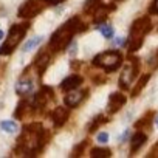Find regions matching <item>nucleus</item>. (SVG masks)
Wrapping results in <instances>:
<instances>
[{
	"mask_svg": "<svg viewBox=\"0 0 158 158\" xmlns=\"http://www.w3.org/2000/svg\"><path fill=\"white\" fill-rule=\"evenodd\" d=\"M47 3H60V2H64V0H45Z\"/></svg>",
	"mask_w": 158,
	"mask_h": 158,
	"instance_id": "30",
	"label": "nucleus"
},
{
	"mask_svg": "<svg viewBox=\"0 0 158 158\" xmlns=\"http://www.w3.org/2000/svg\"><path fill=\"white\" fill-rule=\"evenodd\" d=\"M99 31H101V34L106 37V39H112L113 37V28L110 27V25H101L99 23V28H98Z\"/></svg>",
	"mask_w": 158,
	"mask_h": 158,
	"instance_id": "22",
	"label": "nucleus"
},
{
	"mask_svg": "<svg viewBox=\"0 0 158 158\" xmlns=\"http://www.w3.org/2000/svg\"><path fill=\"white\" fill-rule=\"evenodd\" d=\"M82 81L84 79L79 76V74H71V76H67L64 81L60 82V89L64 90V92H70V90H73V89H77L79 85L82 84Z\"/></svg>",
	"mask_w": 158,
	"mask_h": 158,
	"instance_id": "10",
	"label": "nucleus"
},
{
	"mask_svg": "<svg viewBox=\"0 0 158 158\" xmlns=\"http://www.w3.org/2000/svg\"><path fill=\"white\" fill-rule=\"evenodd\" d=\"M149 13L150 14H158V0H153V3L149 8Z\"/></svg>",
	"mask_w": 158,
	"mask_h": 158,
	"instance_id": "25",
	"label": "nucleus"
},
{
	"mask_svg": "<svg viewBox=\"0 0 158 158\" xmlns=\"http://www.w3.org/2000/svg\"><path fill=\"white\" fill-rule=\"evenodd\" d=\"M101 6V0H87L84 3V11L87 14H95V11Z\"/></svg>",
	"mask_w": 158,
	"mask_h": 158,
	"instance_id": "16",
	"label": "nucleus"
},
{
	"mask_svg": "<svg viewBox=\"0 0 158 158\" xmlns=\"http://www.w3.org/2000/svg\"><path fill=\"white\" fill-rule=\"evenodd\" d=\"M150 119H152V113H147V115H146V116H144L143 119H139V121H138V123L135 124V127L141 129V127H143V126H146V124L149 126V124H150Z\"/></svg>",
	"mask_w": 158,
	"mask_h": 158,
	"instance_id": "24",
	"label": "nucleus"
},
{
	"mask_svg": "<svg viewBox=\"0 0 158 158\" xmlns=\"http://www.w3.org/2000/svg\"><path fill=\"white\" fill-rule=\"evenodd\" d=\"M98 141H99V143H107V141H109V135H107L106 132L98 133Z\"/></svg>",
	"mask_w": 158,
	"mask_h": 158,
	"instance_id": "26",
	"label": "nucleus"
},
{
	"mask_svg": "<svg viewBox=\"0 0 158 158\" xmlns=\"http://www.w3.org/2000/svg\"><path fill=\"white\" fill-rule=\"evenodd\" d=\"M113 10H115V5H109V6H107V5H102V3H101V6H99V8L95 11V14H93V16H95V23H96V25L102 23V22L107 19L109 11H113Z\"/></svg>",
	"mask_w": 158,
	"mask_h": 158,
	"instance_id": "12",
	"label": "nucleus"
},
{
	"mask_svg": "<svg viewBox=\"0 0 158 158\" xmlns=\"http://www.w3.org/2000/svg\"><path fill=\"white\" fill-rule=\"evenodd\" d=\"M33 87H34V84H33V81L31 79H28V77H22L20 81L16 84V92H17V95H28L31 90H33Z\"/></svg>",
	"mask_w": 158,
	"mask_h": 158,
	"instance_id": "13",
	"label": "nucleus"
},
{
	"mask_svg": "<svg viewBox=\"0 0 158 158\" xmlns=\"http://www.w3.org/2000/svg\"><path fill=\"white\" fill-rule=\"evenodd\" d=\"M156 127H158V118H156Z\"/></svg>",
	"mask_w": 158,
	"mask_h": 158,
	"instance_id": "32",
	"label": "nucleus"
},
{
	"mask_svg": "<svg viewBox=\"0 0 158 158\" xmlns=\"http://www.w3.org/2000/svg\"><path fill=\"white\" fill-rule=\"evenodd\" d=\"M136 74H138V60L132 57V62L124 65V68H123V73L119 76V87L123 90H129V87L133 82Z\"/></svg>",
	"mask_w": 158,
	"mask_h": 158,
	"instance_id": "7",
	"label": "nucleus"
},
{
	"mask_svg": "<svg viewBox=\"0 0 158 158\" xmlns=\"http://www.w3.org/2000/svg\"><path fill=\"white\" fill-rule=\"evenodd\" d=\"M121 62H123V56L118 51H104V53L98 54L93 59V65L99 67V68H104L107 73H112V71L118 70Z\"/></svg>",
	"mask_w": 158,
	"mask_h": 158,
	"instance_id": "5",
	"label": "nucleus"
},
{
	"mask_svg": "<svg viewBox=\"0 0 158 158\" xmlns=\"http://www.w3.org/2000/svg\"><path fill=\"white\" fill-rule=\"evenodd\" d=\"M68 45H70V44H68ZM76 48H77V45H76V44H73V45H70V50H68V51L73 54V53L76 51Z\"/></svg>",
	"mask_w": 158,
	"mask_h": 158,
	"instance_id": "29",
	"label": "nucleus"
},
{
	"mask_svg": "<svg viewBox=\"0 0 158 158\" xmlns=\"http://www.w3.org/2000/svg\"><path fill=\"white\" fill-rule=\"evenodd\" d=\"M48 135L45 132V129L42 127V124H30L23 129L19 143H17V150L20 152H37L40 150L47 139Z\"/></svg>",
	"mask_w": 158,
	"mask_h": 158,
	"instance_id": "2",
	"label": "nucleus"
},
{
	"mask_svg": "<svg viewBox=\"0 0 158 158\" xmlns=\"http://www.w3.org/2000/svg\"><path fill=\"white\" fill-rule=\"evenodd\" d=\"M156 147H158V144H156Z\"/></svg>",
	"mask_w": 158,
	"mask_h": 158,
	"instance_id": "33",
	"label": "nucleus"
},
{
	"mask_svg": "<svg viewBox=\"0 0 158 158\" xmlns=\"http://www.w3.org/2000/svg\"><path fill=\"white\" fill-rule=\"evenodd\" d=\"M48 62H50V57H48L47 54H40V56H39V59L36 60V65H34V67H36V68L39 70V73L42 74V73L45 71V68H47Z\"/></svg>",
	"mask_w": 158,
	"mask_h": 158,
	"instance_id": "17",
	"label": "nucleus"
},
{
	"mask_svg": "<svg viewBox=\"0 0 158 158\" xmlns=\"http://www.w3.org/2000/svg\"><path fill=\"white\" fill-rule=\"evenodd\" d=\"M30 28V23H20V25H13L11 30H10V34H8V39L5 40V44L0 47V54L2 56H6V54H11L14 51V48L19 45V42L23 39V36L27 34Z\"/></svg>",
	"mask_w": 158,
	"mask_h": 158,
	"instance_id": "4",
	"label": "nucleus"
},
{
	"mask_svg": "<svg viewBox=\"0 0 158 158\" xmlns=\"http://www.w3.org/2000/svg\"><path fill=\"white\" fill-rule=\"evenodd\" d=\"M90 155L93 158H109V156H112V152L109 149H99V147H96V149H93L90 152Z\"/></svg>",
	"mask_w": 158,
	"mask_h": 158,
	"instance_id": "19",
	"label": "nucleus"
},
{
	"mask_svg": "<svg viewBox=\"0 0 158 158\" xmlns=\"http://www.w3.org/2000/svg\"><path fill=\"white\" fill-rule=\"evenodd\" d=\"M127 136H129V130H126V132L119 136V141H126V138H127Z\"/></svg>",
	"mask_w": 158,
	"mask_h": 158,
	"instance_id": "28",
	"label": "nucleus"
},
{
	"mask_svg": "<svg viewBox=\"0 0 158 158\" xmlns=\"http://www.w3.org/2000/svg\"><path fill=\"white\" fill-rule=\"evenodd\" d=\"M87 96V92L85 90H77V89H73L70 92H67V96H65V104L68 107H77L84 101V98Z\"/></svg>",
	"mask_w": 158,
	"mask_h": 158,
	"instance_id": "8",
	"label": "nucleus"
},
{
	"mask_svg": "<svg viewBox=\"0 0 158 158\" xmlns=\"http://www.w3.org/2000/svg\"><path fill=\"white\" fill-rule=\"evenodd\" d=\"M107 121H109V118H106V116H102V115H98V116L93 119V123L90 124L89 130H90V132H95V130H96V127H99V124L107 123Z\"/></svg>",
	"mask_w": 158,
	"mask_h": 158,
	"instance_id": "21",
	"label": "nucleus"
},
{
	"mask_svg": "<svg viewBox=\"0 0 158 158\" xmlns=\"http://www.w3.org/2000/svg\"><path fill=\"white\" fill-rule=\"evenodd\" d=\"M45 6H47L45 0H27L19 10V17H22V19L36 17L37 14H40L45 10Z\"/></svg>",
	"mask_w": 158,
	"mask_h": 158,
	"instance_id": "6",
	"label": "nucleus"
},
{
	"mask_svg": "<svg viewBox=\"0 0 158 158\" xmlns=\"http://www.w3.org/2000/svg\"><path fill=\"white\" fill-rule=\"evenodd\" d=\"M89 144V141H82L81 144H77L74 149H73V156H79V155H82V152H84V149H85V146Z\"/></svg>",
	"mask_w": 158,
	"mask_h": 158,
	"instance_id": "23",
	"label": "nucleus"
},
{
	"mask_svg": "<svg viewBox=\"0 0 158 158\" xmlns=\"http://www.w3.org/2000/svg\"><path fill=\"white\" fill-rule=\"evenodd\" d=\"M115 45L121 47V45H126V42H124V39H123V37H116V39H115Z\"/></svg>",
	"mask_w": 158,
	"mask_h": 158,
	"instance_id": "27",
	"label": "nucleus"
},
{
	"mask_svg": "<svg viewBox=\"0 0 158 158\" xmlns=\"http://www.w3.org/2000/svg\"><path fill=\"white\" fill-rule=\"evenodd\" d=\"M2 37H3V31H2V30H0V39H2Z\"/></svg>",
	"mask_w": 158,
	"mask_h": 158,
	"instance_id": "31",
	"label": "nucleus"
},
{
	"mask_svg": "<svg viewBox=\"0 0 158 158\" xmlns=\"http://www.w3.org/2000/svg\"><path fill=\"white\" fill-rule=\"evenodd\" d=\"M126 101H127V98H126L123 93H119V92L112 93L110 98H109V106H107L109 113H110V115H112V113H116V112L126 104Z\"/></svg>",
	"mask_w": 158,
	"mask_h": 158,
	"instance_id": "9",
	"label": "nucleus"
},
{
	"mask_svg": "<svg viewBox=\"0 0 158 158\" xmlns=\"http://www.w3.org/2000/svg\"><path fill=\"white\" fill-rule=\"evenodd\" d=\"M0 129H2L3 132H6V133H16L17 124L14 121H2L0 123Z\"/></svg>",
	"mask_w": 158,
	"mask_h": 158,
	"instance_id": "18",
	"label": "nucleus"
},
{
	"mask_svg": "<svg viewBox=\"0 0 158 158\" xmlns=\"http://www.w3.org/2000/svg\"><path fill=\"white\" fill-rule=\"evenodd\" d=\"M152 30V22L149 16L139 17L132 23L130 28V36H129V51L133 53L136 50L141 48L143 42H144V36Z\"/></svg>",
	"mask_w": 158,
	"mask_h": 158,
	"instance_id": "3",
	"label": "nucleus"
},
{
	"mask_svg": "<svg viewBox=\"0 0 158 158\" xmlns=\"http://www.w3.org/2000/svg\"><path fill=\"white\" fill-rule=\"evenodd\" d=\"M40 40H42V37L40 36H37V37H33V39H30L25 45H23V51H31L33 48H36L39 44H40Z\"/></svg>",
	"mask_w": 158,
	"mask_h": 158,
	"instance_id": "20",
	"label": "nucleus"
},
{
	"mask_svg": "<svg viewBox=\"0 0 158 158\" xmlns=\"http://www.w3.org/2000/svg\"><path fill=\"white\" fill-rule=\"evenodd\" d=\"M67 119H68V110H67V109H64V107H56V109L53 110V113H51V121H53V124H54L56 127L64 126V124L67 123Z\"/></svg>",
	"mask_w": 158,
	"mask_h": 158,
	"instance_id": "11",
	"label": "nucleus"
},
{
	"mask_svg": "<svg viewBox=\"0 0 158 158\" xmlns=\"http://www.w3.org/2000/svg\"><path fill=\"white\" fill-rule=\"evenodd\" d=\"M149 79H150V76L149 74H144V76H141V79L136 82V85H135V89L132 90V98H135V96H138L139 93H141V90L144 89V85L149 82Z\"/></svg>",
	"mask_w": 158,
	"mask_h": 158,
	"instance_id": "15",
	"label": "nucleus"
},
{
	"mask_svg": "<svg viewBox=\"0 0 158 158\" xmlns=\"http://www.w3.org/2000/svg\"><path fill=\"white\" fill-rule=\"evenodd\" d=\"M84 30H87V25L82 23L79 17H73V19L67 20L57 31L53 33V36L50 39V50L54 53L64 50L71 42V39L76 33H81Z\"/></svg>",
	"mask_w": 158,
	"mask_h": 158,
	"instance_id": "1",
	"label": "nucleus"
},
{
	"mask_svg": "<svg viewBox=\"0 0 158 158\" xmlns=\"http://www.w3.org/2000/svg\"><path fill=\"white\" fill-rule=\"evenodd\" d=\"M147 141V135L143 133V132H136L133 136H132V143H130V150L132 153H135L136 150L141 149V146H144Z\"/></svg>",
	"mask_w": 158,
	"mask_h": 158,
	"instance_id": "14",
	"label": "nucleus"
}]
</instances>
